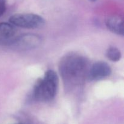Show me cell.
I'll return each instance as SVG.
<instances>
[{"label":"cell","mask_w":124,"mask_h":124,"mask_svg":"<svg viewBox=\"0 0 124 124\" xmlns=\"http://www.w3.org/2000/svg\"><path fill=\"white\" fill-rule=\"evenodd\" d=\"M59 79L56 73L52 70L46 71L43 79H38L34 86L33 95L36 101L48 102L55 97Z\"/></svg>","instance_id":"obj_2"},{"label":"cell","mask_w":124,"mask_h":124,"mask_svg":"<svg viewBox=\"0 0 124 124\" xmlns=\"http://www.w3.org/2000/svg\"><path fill=\"white\" fill-rule=\"evenodd\" d=\"M106 25L108 29L114 33L119 35H124L123 21L119 16H113L109 17L106 21Z\"/></svg>","instance_id":"obj_6"},{"label":"cell","mask_w":124,"mask_h":124,"mask_svg":"<svg viewBox=\"0 0 124 124\" xmlns=\"http://www.w3.org/2000/svg\"><path fill=\"white\" fill-rule=\"evenodd\" d=\"M111 73L110 66L104 61L94 63L89 69L87 78L90 81H99L110 76Z\"/></svg>","instance_id":"obj_5"},{"label":"cell","mask_w":124,"mask_h":124,"mask_svg":"<svg viewBox=\"0 0 124 124\" xmlns=\"http://www.w3.org/2000/svg\"><path fill=\"white\" fill-rule=\"evenodd\" d=\"M41 39L38 35L33 34H25L10 41L12 47L18 50H27L38 47Z\"/></svg>","instance_id":"obj_4"},{"label":"cell","mask_w":124,"mask_h":124,"mask_svg":"<svg viewBox=\"0 0 124 124\" xmlns=\"http://www.w3.org/2000/svg\"><path fill=\"white\" fill-rule=\"evenodd\" d=\"M15 33L13 25L7 23H0V42H8Z\"/></svg>","instance_id":"obj_7"},{"label":"cell","mask_w":124,"mask_h":124,"mask_svg":"<svg viewBox=\"0 0 124 124\" xmlns=\"http://www.w3.org/2000/svg\"><path fill=\"white\" fill-rule=\"evenodd\" d=\"M6 10V0H0V16L4 13Z\"/></svg>","instance_id":"obj_9"},{"label":"cell","mask_w":124,"mask_h":124,"mask_svg":"<svg viewBox=\"0 0 124 124\" xmlns=\"http://www.w3.org/2000/svg\"><path fill=\"white\" fill-rule=\"evenodd\" d=\"M59 72L63 80L69 85L81 84L87 76L88 63L85 57L75 53L69 54L59 63Z\"/></svg>","instance_id":"obj_1"},{"label":"cell","mask_w":124,"mask_h":124,"mask_svg":"<svg viewBox=\"0 0 124 124\" xmlns=\"http://www.w3.org/2000/svg\"><path fill=\"white\" fill-rule=\"evenodd\" d=\"M89 1H92V2H95V1H96V0H89Z\"/></svg>","instance_id":"obj_10"},{"label":"cell","mask_w":124,"mask_h":124,"mask_svg":"<svg viewBox=\"0 0 124 124\" xmlns=\"http://www.w3.org/2000/svg\"><path fill=\"white\" fill-rule=\"evenodd\" d=\"M15 124H22V123H16Z\"/></svg>","instance_id":"obj_11"},{"label":"cell","mask_w":124,"mask_h":124,"mask_svg":"<svg viewBox=\"0 0 124 124\" xmlns=\"http://www.w3.org/2000/svg\"><path fill=\"white\" fill-rule=\"evenodd\" d=\"M11 24L25 29H39L45 24L42 17L33 13H17L10 18Z\"/></svg>","instance_id":"obj_3"},{"label":"cell","mask_w":124,"mask_h":124,"mask_svg":"<svg viewBox=\"0 0 124 124\" xmlns=\"http://www.w3.org/2000/svg\"><path fill=\"white\" fill-rule=\"evenodd\" d=\"M107 57L113 62H117L121 59V53L119 50L115 47H110L107 50Z\"/></svg>","instance_id":"obj_8"}]
</instances>
